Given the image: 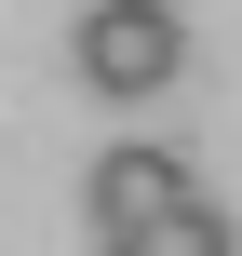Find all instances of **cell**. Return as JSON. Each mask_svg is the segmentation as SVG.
I'll return each mask as SVG.
<instances>
[{"mask_svg": "<svg viewBox=\"0 0 242 256\" xmlns=\"http://www.w3.org/2000/svg\"><path fill=\"white\" fill-rule=\"evenodd\" d=\"M175 54H189V27H175V0H94L81 27H67V68L108 94V108H148L162 81H175Z\"/></svg>", "mask_w": 242, "mask_h": 256, "instance_id": "cell-1", "label": "cell"}, {"mask_svg": "<svg viewBox=\"0 0 242 256\" xmlns=\"http://www.w3.org/2000/svg\"><path fill=\"white\" fill-rule=\"evenodd\" d=\"M81 202H94V230H108V243H121V230H148V216H162V202H189V162H175V148H148V135H135V148H108V162H94V176H81Z\"/></svg>", "mask_w": 242, "mask_h": 256, "instance_id": "cell-2", "label": "cell"}, {"mask_svg": "<svg viewBox=\"0 0 242 256\" xmlns=\"http://www.w3.org/2000/svg\"><path fill=\"white\" fill-rule=\"evenodd\" d=\"M108 256H229V216H216V202L189 189V202H162L148 230H121V243H108Z\"/></svg>", "mask_w": 242, "mask_h": 256, "instance_id": "cell-3", "label": "cell"}]
</instances>
